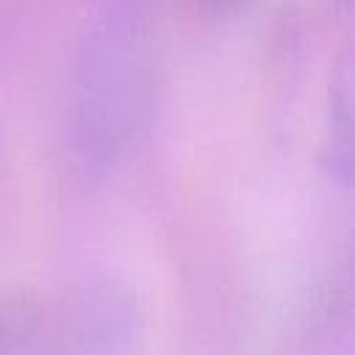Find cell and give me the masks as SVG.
<instances>
[{"label":"cell","mask_w":355,"mask_h":355,"mask_svg":"<svg viewBox=\"0 0 355 355\" xmlns=\"http://www.w3.org/2000/svg\"><path fill=\"white\" fill-rule=\"evenodd\" d=\"M155 50L144 14L108 0L89 22L72 78V147L83 175H114L155 119Z\"/></svg>","instance_id":"6da1fadb"},{"label":"cell","mask_w":355,"mask_h":355,"mask_svg":"<svg viewBox=\"0 0 355 355\" xmlns=\"http://www.w3.org/2000/svg\"><path fill=\"white\" fill-rule=\"evenodd\" d=\"M141 336L139 294L116 275L89 277L64 316V338L75 355H133Z\"/></svg>","instance_id":"7a4b0ae2"},{"label":"cell","mask_w":355,"mask_h":355,"mask_svg":"<svg viewBox=\"0 0 355 355\" xmlns=\"http://www.w3.org/2000/svg\"><path fill=\"white\" fill-rule=\"evenodd\" d=\"M44 324V305L31 288L0 291V355H28Z\"/></svg>","instance_id":"3957f363"},{"label":"cell","mask_w":355,"mask_h":355,"mask_svg":"<svg viewBox=\"0 0 355 355\" xmlns=\"http://www.w3.org/2000/svg\"><path fill=\"white\" fill-rule=\"evenodd\" d=\"M352 111H349V72L341 69L330 86V133L322 153L324 172L338 180L349 183L352 178Z\"/></svg>","instance_id":"277c9868"}]
</instances>
